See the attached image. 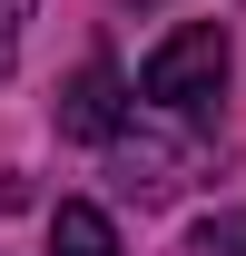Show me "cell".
Returning a JSON list of instances; mask_svg holds the SVG:
<instances>
[{"instance_id":"cell-1","label":"cell","mask_w":246,"mask_h":256,"mask_svg":"<svg viewBox=\"0 0 246 256\" xmlns=\"http://www.w3.org/2000/svg\"><path fill=\"white\" fill-rule=\"evenodd\" d=\"M226 89V30H216V20H187V30H168L148 50V69H138V98H148V108H207V98Z\"/></svg>"},{"instance_id":"cell-2","label":"cell","mask_w":246,"mask_h":256,"mask_svg":"<svg viewBox=\"0 0 246 256\" xmlns=\"http://www.w3.org/2000/svg\"><path fill=\"white\" fill-rule=\"evenodd\" d=\"M60 138H89V148H118L128 138V79L108 60H79L60 89Z\"/></svg>"},{"instance_id":"cell-3","label":"cell","mask_w":246,"mask_h":256,"mask_svg":"<svg viewBox=\"0 0 246 256\" xmlns=\"http://www.w3.org/2000/svg\"><path fill=\"white\" fill-rule=\"evenodd\" d=\"M50 256H128V246H118V226H108V207L60 197V217H50Z\"/></svg>"},{"instance_id":"cell-4","label":"cell","mask_w":246,"mask_h":256,"mask_svg":"<svg viewBox=\"0 0 246 256\" xmlns=\"http://www.w3.org/2000/svg\"><path fill=\"white\" fill-rule=\"evenodd\" d=\"M118 168H128V188H178V148L168 138H118Z\"/></svg>"},{"instance_id":"cell-5","label":"cell","mask_w":246,"mask_h":256,"mask_svg":"<svg viewBox=\"0 0 246 256\" xmlns=\"http://www.w3.org/2000/svg\"><path fill=\"white\" fill-rule=\"evenodd\" d=\"M187 256H246V217L226 207V217H197L187 226Z\"/></svg>"},{"instance_id":"cell-6","label":"cell","mask_w":246,"mask_h":256,"mask_svg":"<svg viewBox=\"0 0 246 256\" xmlns=\"http://www.w3.org/2000/svg\"><path fill=\"white\" fill-rule=\"evenodd\" d=\"M10 50H20V0H0V69H10Z\"/></svg>"}]
</instances>
